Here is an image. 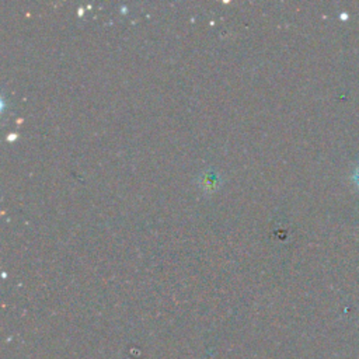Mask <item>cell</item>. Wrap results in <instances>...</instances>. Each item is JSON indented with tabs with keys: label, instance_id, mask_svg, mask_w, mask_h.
<instances>
[{
	"label": "cell",
	"instance_id": "1",
	"mask_svg": "<svg viewBox=\"0 0 359 359\" xmlns=\"http://www.w3.org/2000/svg\"><path fill=\"white\" fill-rule=\"evenodd\" d=\"M355 182H356V184H358V185H359V168H358V170H356V173H355Z\"/></svg>",
	"mask_w": 359,
	"mask_h": 359
}]
</instances>
